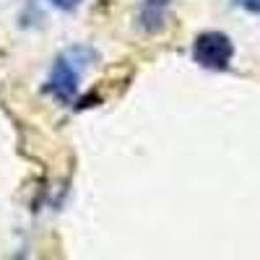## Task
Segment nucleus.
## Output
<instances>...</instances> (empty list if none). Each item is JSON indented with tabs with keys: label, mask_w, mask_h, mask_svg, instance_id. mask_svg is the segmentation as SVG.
I'll return each instance as SVG.
<instances>
[{
	"label": "nucleus",
	"mask_w": 260,
	"mask_h": 260,
	"mask_svg": "<svg viewBox=\"0 0 260 260\" xmlns=\"http://www.w3.org/2000/svg\"><path fill=\"white\" fill-rule=\"evenodd\" d=\"M50 3H52V8H57V11L71 13V11H76L78 6H83V0H50Z\"/></svg>",
	"instance_id": "20e7f679"
},
{
	"label": "nucleus",
	"mask_w": 260,
	"mask_h": 260,
	"mask_svg": "<svg viewBox=\"0 0 260 260\" xmlns=\"http://www.w3.org/2000/svg\"><path fill=\"white\" fill-rule=\"evenodd\" d=\"M172 16V0H141L136 13V26L143 34H161Z\"/></svg>",
	"instance_id": "7ed1b4c3"
},
{
	"label": "nucleus",
	"mask_w": 260,
	"mask_h": 260,
	"mask_svg": "<svg viewBox=\"0 0 260 260\" xmlns=\"http://www.w3.org/2000/svg\"><path fill=\"white\" fill-rule=\"evenodd\" d=\"M91 60H94V50L83 47V45H76L71 50L60 52L52 62L45 86H42L45 94H50L57 104H65V107L76 104L83 71H86V65H91Z\"/></svg>",
	"instance_id": "f257e3e1"
},
{
	"label": "nucleus",
	"mask_w": 260,
	"mask_h": 260,
	"mask_svg": "<svg viewBox=\"0 0 260 260\" xmlns=\"http://www.w3.org/2000/svg\"><path fill=\"white\" fill-rule=\"evenodd\" d=\"M234 60V42L224 31H201L192 39V62H198L206 71H226Z\"/></svg>",
	"instance_id": "f03ea898"
},
{
	"label": "nucleus",
	"mask_w": 260,
	"mask_h": 260,
	"mask_svg": "<svg viewBox=\"0 0 260 260\" xmlns=\"http://www.w3.org/2000/svg\"><path fill=\"white\" fill-rule=\"evenodd\" d=\"M242 6H245L250 13H260V0H242Z\"/></svg>",
	"instance_id": "39448f33"
}]
</instances>
